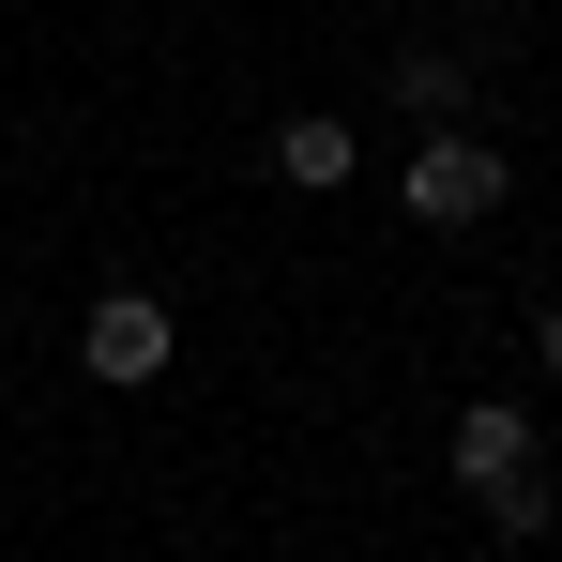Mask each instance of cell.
<instances>
[{"label":"cell","instance_id":"7a4b0ae2","mask_svg":"<svg viewBox=\"0 0 562 562\" xmlns=\"http://www.w3.org/2000/svg\"><path fill=\"white\" fill-rule=\"evenodd\" d=\"M168 366H183L168 289H92V304H77V380H106V395H153Z\"/></svg>","mask_w":562,"mask_h":562},{"label":"cell","instance_id":"52a82bcc","mask_svg":"<svg viewBox=\"0 0 562 562\" xmlns=\"http://www.w3.org/2000/svg\"><path fill=\"white\" fill-rule=\"evenodd\" d=\"M532 366L562 380V289H548V304H532Z\"/></svg>","mask_w":562,"mask_h":562},{"label":"cell","instance_id":"8992f818","mask_svg":"<svg viewBox=\"0 0 562 562\" xmlns=\"http://www.w3.org/2000/svg\"><path fill=\"white\" fill-rule=\"evenodd\" d=\"M471 517H486V548H532V532H562V471H502V486H471Z\"/></svg>","mask_w":562,"mask_h":562},{"label":"cell","instance_id":"3957f363","mask_svg":"<svg viewBox=\"0 0 562 562\" xmlns=\"http://www.w3.org/2000/svg\"><path fill=\"white\" fill-rule=\"evenodd\" d=\"M548 457V411H532V395H457V411H441V486H502V471H532Z\"/></svg>","mask_w":562,"mask_h":562},{"label":"cell","instance_id":"6da1fadb","mask_svg":"<svg viewBox=\"0 0 562 562\" xmlns=\"http://www.w3.org/2000/svg\"><path fill=\"white\" fill-rule=\"evenodd\" d=\"M502 198H517V153H502L486 122H411V153H395V213H411V228L457 244V228H486Z\"/></svg>","mask_w":562,"mask_h":562},{"label":"cell","instance_id":"5b68a950","mask_svg":"<svg viewBox=\"0 0 562 562\" xmlns=\"http://www.w3.org/2000/svg\"><path fill=\"white\" fill-rule=\"evenodd\" d=\"M380 106L395 122H471V46H441V31L426 46H380Z\"/></svg>","mask_w":562,"mask_h":562},{"label":"cell","instance_id":"277c9868","mask_svg":"<svg viewBox=\"0 0 562 562\" xmlns=\"http://www.w3.org/2000/svg\"><path fill=\"white\" fill-rule=\"evenodd\" d=\"M259 168H274L289 198H350V183H366V137H350L335 106H289L274 137H259Z\"/></svg>","mask_w":562,"mask_h":562}]
</instances>
